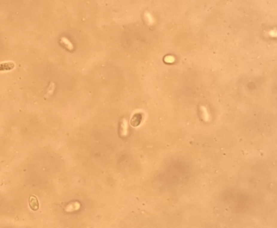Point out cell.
<instances>
[{
    "mask_svg": "<svg viewBox=\"0 0 277 228\" xmlns=\"http://www.w3.org/2000/svg\"><path fill=\"white\" fill-rule=\"evenodd\" d=\"M29 205H30L31 209L34 210H36L39 208V202L37 201V198L35 196H31L29 198Z\"/></svg>",
    "mask_w": 277,
    "mask_h": 228,
    "instance_id": "cell-1",
    "label": "cell"
},
{
    "mask_svg": "<svg viewBox=\"0 0 277 228\" xmlns=\"http://www.w3.org/2000/svg\"><path fill=\"white\" fill-rule=\"evenodd\" d=\"M15 67L14 62H7L0 64V71H11Z\"/></svg>",
    "mask_w": 277,
    "mask_h": 228,
    "instance_id": "cell-2",
    "label": "cell"
},
{
    "mask_svg": "<svg viewBox=\"0 0 277 228\" xmlns=\"http://www.w3.org/2000/svg\"><path fill=\"white\" fill-rule=\"evenodd\" d=\"M120 133L122 136H126L127 134V121L125 118L122 119V123H121V129Z\"/></svg>",
    "mask_w": 277,
    "mask_h": 228,
    "instance_id": "cell-3",
    "label": "cell"
},
{
    "mask_svg": "<svg viewBox=\"0 0 277 228\" xmlns=\"http://www.w3.org/2000/svg\"><path fill=\"white\" fill-rule=\"evenodd\" d=\"M60 41H61L62 43H63V44L66 46V48H67V50H74V45H72L71 42V41H70L67 38V37H64V36H63V37H61Z\"/></svg>",
    "mask_w": 277,
    "mask_h": 228,
    "instance_id": "cell-4",
    "label": "cell"
},
{
    "mask_svg": "<svg viewBox=\"0 0 277 228\" xmlns=\"http://www.w3.org/2000/svg\"><path fill=\"white\" fill-rule=\"evenodd\" d=\"M142 117L140 114H136L135 115L131 118V121H130V124H131V126H138L139 123H140V121H141Z\"/></svg>",
    "mask_w": 277,
    "mask_h": 228,
    "instance_id": "cell-5",
    "label": "cell"
},
{
    "mask_svg": "<svg viewBox=\"0 0 277 228\" xmlns=\"http://www.w3.org/2000/svg\"><path fill=\"white\" fill-rule=\"evenodd\" d=\"M200 109H201V112H202L203 119L205 121H209V120H210V115H209V113H208V109L206 108L205 106H201Z\"/></svg>",
    "mask_w": 277,
    "mask_h": 228,
    "instance_id": "cell-6",
    "label": "cell"
},
{
    "mask_svg": "<svg viewBox=\"0 0 277 228\" xmlns=\"http://www.w3.org/2000/svg\"><path fill=\"white\" fill-rule=\"evenodd\" d=\"M54 88H55V84H54V82H51L50 84V87L48 88V91L45 94V99H48L50 96H52L53 93H54Z\"/></svg>",
    "mask_w": 277,
    "mask_h": 228,
    "instance_id": "cell-7",
    "label": "cell"
}]
</instances>
